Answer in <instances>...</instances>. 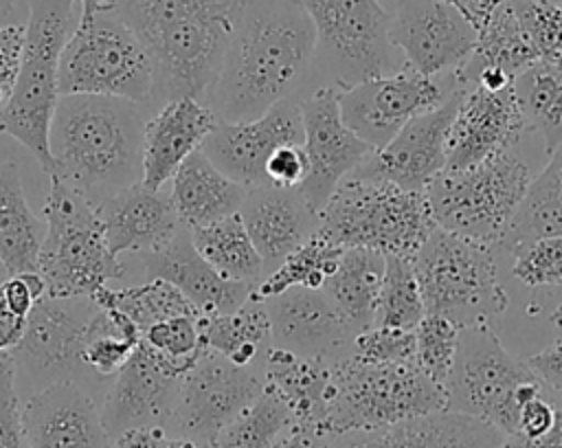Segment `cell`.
<instances>
[{
	"label": "cell",
	"mask_w": 562,
	"mask_h": 448,
	"mask_svg": "<svg viewBox=\"0 0 562 448\" xmlns=\"http://www.w3.org/2000/svg\"><path fill=\"white\" fill-rule=\"evenodd\" d=\"M316 57V29L301 0H246L204 94L217 121L257 119L296 97Z\"/></svg>",
	"instance_id": "obj_1"
},
{
	"label": "cell",
	"mask_w": 562,
	"mask_h": 448,
	"mask_svg": "<svg viewBox=\"0 0 562 448\" xmlns=\"http://www.w3.org/2000/svg\"><path fill=\"white\" fill-rule=\"evenodd\" d=\"M246 0H119L125 24L154 64L151 103L204 99Z\"/></svg>",
	"instance_id": "obj_2"
},
{
	"label": "cell",
	"mask_w": 562,
	"mask_h": 448,
	"mask_svg": "<svg viewBox=\"0 0 562 448\" xmlns=\"http://www.w3.org/2000/svg\"><path fill=\"white\" fill-rule=\"evenodd\" d=\"M143 105L99 94H61L50 123L53 169L94 206L143 182Z\"/></svg>",
	"instance_id": "obj_3"
},
{
	"label": "cell",
	"mask_w": 562,
	"mask_h": 448,
	"mask_svg": "<svg viewBox=\"0 0 562 448\" xmlns=\"http://www.w3.org/2000/svg\"><path fill=\"white\" fill-rule=\"evenodd\" d=\"M81 15L79 0H29L24 46L13 92L0 110V132L26 147L50 173V123L59 92V61Z\"/></svg>",
	"instance_id": "obj_4"
},
{
	"label": "cell",
	"mask_w": 562,
	"mask_h": 448,
	"mask_svg": "<svg viewBox=\"0 0 562 448\" xmlns=\"http://www.w3.org/2000/svg\"><path fill=\"white\" fill-rule=\"evenodd\" d=\"M439 411H446V389L415 360L369 362L349 354L331 365L323 430H378Z\"/></svg>",
	"instance_id": "obj_5"
},
{
	"label": "cell",
	"mask_w": 562,
	"mask_h": 448,
	"mask_svg": "<svg viewBox=\"0 0 562 448\" xmlns=\"http://www.w3.org/2000/svg\"><path fill=\"white\" fill-rule=\"evenodd\" d=\"M318 215L316 233L342 248H371L408 259L437 228L426 191L353 176L338 184Z\"/></svg>",
	"instance_id": "obj_6"
},
{
	"label": "cell",
	"mask_w": 562,
	"mask_h": 448,
	"mask_svg": "<svg viewBox=\"0 0 562 448\" xmlns=\"http://www.w3.org/2000/svg\"><path fill=\"white\" fill-rule=\"evenodd\" d=\"M44 222L37 270L48 296H92L125 275V264L108 244L97 206L59 176H50Z\"/></svg>",
	"instance_id": "obj_7"
},
{
	"label": "cell",
	"mask_w": 562,
	"mask_h": 448,
	"mask_svg": "<svg viewBox=\"0 0 562 448\" xmlns=\"http://www.w3.org/2000/svg\"><path fill=\"white\" fill-rule=\"evenodd\" d=\"M494 248L463 235L435 228L413 257L426 314L457 323L492 325L509 307L501 285Z\"/></svg>",
	"instance_id": "obj_8"
},
{
	"label": "cell",
	"mask_w": 562,
	"mask_h": 448,
	"mask_svg": "<svg viewBox=\"0 0 562 448\" xmlns=\"http://www.w3.org/2000/svg\"><path fill=\"white\" fill-rule=\"evenodd\" d=\"M529 184L527 163L509 149L465 169L439 171L426 198L439 228L498 250Z\"/></svg>",
	"instance_id": "obj_9"
},
{
	"label": "cell",
	"mask_w": 562,
	"mask_h": 448,
	"mask_svg": "<svg viewBox=\"0 0 562 448\" xmlns=\"http://www.w3.org/2000/svg\"><path fill=\"white\" fill-rule=\"evenodd\" d=\"M544 387L527 360L505 349L492 325L461 327L457 360L446 382V411L476 417L512 437L522 404Z\"/></svg>",
	"instance_id": "obj_10"
},
{
	"label": "cell",
	"mask_w": 562,
	"mask_h": 448,
	"mask_svg": "<svg viewBox=\"0 0 562 448\" xmlns=\"http://www.w3.org/2000/svg\"><path fill=\"white\" fill-rule=\"evenodd\" d=\"M59 92L151 103V57L116 7L79 15L61 53Z\"/></svg>",
	"instance_id": "obj_11"
},
{
	"label": "cell",
	"mask_w": 562,
	"mask_h": 448,
	"mask_svg": "<svg viewBox=\"0 0 562 448\" xmlns=\"http://www.w3.org/2000/svg\"><path fill=\"white\" fill-rule=\"evenodd\" d=\"M301 2L316 29L314 66L331 86L347 88L406 66L389 40L391 13L380 0Z\"/></svg>",
	"instance_id": "obj_12"
},
{
	"label": "cell",
	"mask_w": 562,
	"mask_h": 448,
	"mask_svg": "<svg viewBox=\"0 0 562 448\" xmlns=\"http://www.w3.org/2000/svg\"><path fill=\"white\" fill-rule=\"evenodd\" d=\"M266 391L263 365L239 367L213 349H204L180 378L169 430L202 448Z\"/></svg>",
	"instance_id": "obj_13"
},
{
	"label": "cell",
	"mask_w": 562,
	"mask_h": 448,
	"mask_svg": "<svg viewBox=\"0 0 562 448\" xmlns=\"http://www.w3.org/2000/svg\"><path fill=\"white\" fill-rule=\"evenodd\" d=\"M457 86V72L424 77L404 66L395 72L338 88V105L347 127L373 149H380L411 119L441 105Z\"/></svg>",
	"instance_id": "obj_14"
},
{
	"label": "cell",
	"mask_w": 562,
	"mask_h": 448,
	"mask_svg": "<svg viewBox=\"0 0 562 448\" xmlns=\"http://www.w3.org/2000/svg\"><path fill=\"white\" fill-rule=\"evenodd\" d=\"M92 314L90 296H42L29 314L20 345L11 351L15 378L26 376L37 391L90 371L83 362V345Z\"/></svg>",
	"instance_id": "obj_15"
},
{
	"label": "cell",
	"mask_w": 562,
	"mask_h": 448,
	"mask_svg": "<svg viewBox=\"0 0 562 448\" xmlns=\"http://www.w3.org/2000/svg\"><path fill=\"white\" fill-rule=\"evenodd\" d=\"M389 40L404 64L424 77L459 72L472 57L479 31L446 0H400Z\"/></svg>",
	"instance_id": "obj_16"
},
{
	"label": "cell",
	"mask_w": 562,
	"mask_h": 448,
	"mask_svg": "<svg viewBox=\"0 0 562 448\" xmlns=\"http://www.w3.org/2000/svg\"><path fill=\"white\" fill-rule=\"evenodd\" d=\"M307 176L299 191L321 213L338 184L362 165L373 147L342 121L336 86H316L301 99Z\"/></svg>",
	"instance_id": "obj_17"
},
{
	"label": "cell",
	"mask_w": 562,
	"mask_h": 448,
	"mask_svg": "<svg viewBox=\"0 0 562 448\" xmlns=\"http://www.w3.org/2000/svg\"><path fill=\"white\" fill-rule=\"evenodd\" d=\"M301 99L290 97L257 119L217 121L204 138V154L235 182L252 189L268 184L266 163L281 145H303Z\"/></svg>",
	"instance_id": "obj_18"
},
{
	"label": "cell",
	"mask_w": 562,
	"mask_h": 448,
	"mask_svg": "<svg viewBox=\"0 0 562 448\" xmlns=\"http://www.w3.org/2000/svg\"><path fill=\"white\" fill-rule=\"evenodd\" d=\"M461 94L463 86L459 81L441 105L411 119L384 147L373 149L351 176L426 191L430 180L446 169V141Z\"/></svg>",
	"instance_id": "obj_19"
},
{
	"label": "cell",
	"mask_w": 562,
	"mask_h": 448,
	"mask_svg": "<svg viewBox=\"0 0 562 448\" xmlns=\"http://www.w3.org/2000/svg\"><path fill=\"white\" fill-rule=\"evenodd\" d=\"M461 86L463 94L446 141V169H465L509 152L527 130L514 83L503 90Z\"/></svg>",
	"instance_id": "obj_20"
},
{
	"label": "cell",
	"mask_w": 562,
	"mask_h": 448,
	"mask_svg": "<svg viewBox=\"0 0 562 448\" xmlns=\"http://www.w3.org/2000/svg\"><path fill=\"white\" fill-rule=\"evenodd\" d=\"M272 321V345L301 358L338 362L351 354L353 329L338 314L325 290L294 285L266 299Z\"/></svg>",
	"instance_id": "obj_21"
},
{
	"label": "cell",
	"mask_w": 562,
	"mask_h": 448,
	"mask_svg": "<svg viewBox=\"0 0 562 448\" xmlns=\"http://www.w3.org/2000/svg\"><path fill=\"white\" fill-rule=\"evenodd\" d=\"M26 448H110L101 408L75 380L33 391L22 402Z\"/></svg>",
	"instance_id": "obj_22"
},
{
	"label": "cell",
	"mask_w": 562,
	"mask_h": 448,
	"mask_svg": "<svg viewBox=\"0 0 562 448\" xmlns=\"http://www.w3.org/2000/svg\"><path fill=\"white\" fill-rule=\"evenodd\" d=\"M180 378L167 371L140 343L130 360L112 378L101 406V419L108 435H116L138 426L169 428Z\"/></svg>",
	"instance_id": "obj_23"
},
{
	"label": "cell",
	"mask_w": 562,
	"mask_h": 448,
	"mask_svg": "<svg viewBox=\"0 0 562 448\" xmlns=\"http://www.w3.org/2000/svg\"><path fill=\"white\" fill-rule=\"evenodd\" d=\"M149 279L176 285L202 316L235 312L257 285L222 277L195 248L191 228L182 226L165 246L136 255Z\"/></svg>",
	"instance_id": "obj_24"
},
{
	"label": "cell",
	"mask_w": 562,
	"mask_h": 448,
	"mask_svg": "<svg viewBox=\"0 0 562 448\" xmlns=\"http://www.w3.org/2000/svg\"><path fill=\"white\" fill-rule=\"evenodd\" d=\"M239 215L263 259L266 277L303 246L321 224V215L307 204L299 187H252L239 206Z\"/></svg>",
	"instance_id": "obj_25"
},
{
	"label": "cell",
	"mask_w": 562,
	"mask_h": 448,
	"mask_svg": "<svg viewBox=\"0 0 562 448\" xmlns=\"http://www.w3.org/2000/svg\"><path fill=\"white\" fill-rule=\"evenodd\" d=\"M215 125L217 116L202 99L178 97L158 105L145 121L143 184L160 191Z\"/></svg>",
	"instance_id": "obj_26"
},
{
	"label": "cell",
	"mask_w": 562,
	"mask_h": 448,
	"mask_svg": "<svg viewBox=\"0 0 562 448\" xmlns=\"http://www.w3.org/2000/svg\"><path fill=\"white\" fill-rule=\"evenodd\" d=\"M114 255L149 253L165 246L184 224L171 198L136 182L97 206Z\"/></svg>",
	"instance_id": "obj_27"
},
{
	"label": "cell",
	"mask_w": 562,
	"mask_h": 448,
	"mask_svg": "<svg viewBox=\"0 0 562 448\" xmlns=\"http://www.w3.org/2000/svg\"><path fill=\"white\" fill-rule=\"evenodd\" d=\"M503 435L485 422L439 411L378 430L334 435V448H501Z\"/></svg>",
	"instance_id": "obj_28"
},
{
	"label": "cell",
	"mask_w": 562,
	"mask_h": 448,
	"mask_svg": "<svg viewBox=\"0 0 562 448\" xmlns=\"http://www.w3.org/2000/svg\"><path fill=\"white\" fill-rule=\"evenodd\" d=\"M248 187L228 178L206 154L195 149L171 178V204L187 228L206 226L239 213Z\"/></svg>",
	"instance_id": "obj_29"
},
{
	"label": "cell",
	"mask_w": 562,
	"mask_h": 448,
	"mask_svg": "<svg viewBox=\"0 0 562 448\" xmlns=\"http://www.w3.org/2000/svg\"><path fill=\"white\" fill-rule=\"evenodd\" d=\"M263 373L266 389L272 391L290 408L296 424H307L323 430L331 389L329 362L301 358L272 345L263 365Z\"/></svg>",
	"instance_id": "obj_30"
},
{
	"label": "cell",
	"mask_w": 562,
	"mask_h": 448,
	"mask_svg": "<svg viewBox=\"0 0 562 448\" xmlns=\"http://www.w3.org/2000/svg\"><path fill=\"white\" fill-rule=\"evenodd\" d=\"M384 266L386 257L378 250L345 248L338 268L323 285L325 294L353 334H360L375 323Z\"/></svg>",
	"instance_id": "obj_31"
},
{
	"label": "cell",
	"mask_w": 562,
	"mask_h": 448,
	"mask_svg": "<svg viewBox=\"0 0 562 448\" xmlns=\"http://www.w3.org/2000/svg\"><path fill=\"white\" fill-rule=\"evenodd\" d=\"M46 222L29 206L20 169L0 160V261L11 275L37 270Z\"/></svg>",
	"instance_id": "obj_32"
},
{
	"label": "cell",
	"mask_w": 562,
	"mask_h": 448,
	"mask_svg": "<svg viewBox=\"0 0 562 448\" xmlns=\"http://www.w3.org/2000/svg\"><path fill=\"white\" fill-rule=\"evenodd\" d=\"M206 347L239 367L266 365L272 349V321L266 301L248 299L226 314L204 316Z\"/></svg>",
	"instance_id": "obj_33"
},
{
	"label": "cell",
	"mask_w": 562,
	"mask_h": 448,
	"mask_svg": "<svg viewBox=\"0 0 562 448\" xmlns=\"http://www.w3.org/2000/svg\"><path fill=\"white\" fill-rule=\"evenodd\" d=\"M547 235H562V143L549 154L544 169L531 178L498 250L514 253L518 246Z\"/></svg>",
	"instance_id": "obj_34"
},
{
	"label": "cell",
	"mask_w": 562,
	"mask_h": 448,
	"mask_svg": "<svg viewBox=\"0 0 562 448\" xmlns=\"http://www.w3.org/2000/svg\"><path fill=\"white\" fill-rule=\"evenodd\" d=\"M191 239L198 253L222 277L252 285H259L266 279L263 259L255 248L239 213L191 228Z\"/></svg>",
	"instance_id": "obj_35"
},
{
	"label": "cell",
	"mask_w": 562,
	"mask_h": 448,
	"mask_svg": "<svg viewBox=\"0 0 562 448\" xmlns=\"http://www.w3.org/2000/svg\"><path fill=\"white\" fill-rule=\"evenodd\" d=\"M514 92L527 127L536 130L547 154L562 143V72L553 61H536L514 77Z\"/></svg>",
	"instance_id": "obj_36"
},
{
	"label": "cell",
	"mask_w": 562,
	"mask_h": 448,
	"mask_svg": "<svg viewBox=\"0 0 562 448\" xmlns=\"http://www.w3.org/2000/svg\"><path fill=\"white\" fill-rule=\"evenodd\" d=\"M90 299L99 307L121 310L140 334L158 321L180 314H200L189 299L165 279H149L147 283L127 288L103 285Z\"/></svg>",
	"instance_id": "obj_37"
},
{
	"label": "cell",
	"mask_w": 562,
	"mask_h": 448,
	"mask_svg": "<svg viewBox=\"0 0 562 448\" xmlns=\"http://www.w3.org/2000/svg\"><path fill=\"white\" fill-rule=\"evenodd\" d=\"M342 250V246L329 242L321 233H314L303 246L288 255L285 261L255 288L252 299L266 301L294 285L321 290L338 268Z\"/></svg>",
	"instance_id": "obj_38"
},
{
	"label": "cell",
	"mask_w": 562,
	"mask_h": 448,
	"mask_svg": "<svg viewBox=\"0 0 562 448\" xmlns=\"http://www.w3.org/2000/svg\"><path fill=\"white\" fill-rule=\"evenodd\" d=\"M540 61L529 37L525 35L509 0L492 15V20L479 31V40L472 57L465 61L470 68L496 66L516 77L531 64Z\"/></svg>",
	"instance_id": "obj_39"
},
{
	"label": "cell",
	"mask_w": 562,
	"mask_h": 448,
	"mask_svg": "<svg viewBox=\"0 0 562 448\" xmlns=\"http://www.w3.org/2000/svg\"><path fill=\"white\" fill-rule=\"evenodd\" d=\"M140 343L138 327L114 307L94 305L88 323L83 362L99 378H114Z\"/></svg>",
	"instance_id": "obj_40"
},
{
	"label": "cell",
	"mask_w": 562,
	"mask_h": 448,
	"mask_svg": "<svg viewBox=\"0 0 562 448\" xmlns=\"http://www.w3.org/2000/svg\"><path fill=\"white\" fill-rule=\"evenodd\" d=\"M140 345L173 376L182 378L206 349L204 316L180 314L149 325L140 334Z\"/></svg>",
	"instance_id": "obj_41"
},
{
	"label": "cell",
	"mask_w": 562,
	"mask_h": 448,
	"mask_svg": "<svg viewBox=\"0 0 562 448\" xmlns=\"http://www.w3.org/2000/svg\"><path fill=\"white\" fill-rule=\"evenodd\" d=\"M384 277L375 307V323L382 327L415 329L426 316L422 288L413 268V259L402 255H384Z\"/></svg>",
	"instance_id": "obj_42"
},
{
	"label": "cell",
	"mask_w": 562,
	"mask_h": 448,
	"mask_svg": "<svg viewBox=\"0 0 562 448\" xmlns=\"http://www.w3.org/2000/svg\"><path fill=\"white\" fill-rule=\"evenodd\" d=\"M292 422L290 408L266 389L209 444V448H272L277 437Z\"/></svg>",
	"instance_id": "obj_43"
},
{
	"label": "cell",
	"mask_w": 562,
	"mask_h": 448,
	"mask_svg": "<svg viewBox=\"0 0 562 448\" xmlns=\"http://www.w3.org/2000/svg\"><path fill=\"white\" fill-rule=\"evenodd\" d=\"M461 327L446 316L426 314L415 327V362L446 389L457 360Z\"/></svg>",
	"instance_id": "obj_44"
},
{
	"label": "cell",
	"mask_w": 562,
	"mask_h": 448,
	"mask_svg": "<svg viewBox=\"0 0 562 448\" xmlns=\"http://www.w3.org/2000/svg\"><path fill=\"white\" fill-rule=\"evenodd\" d=\"M512 275L531 290L562 285V235H547L518 246Z\"/></svg>",
	"instance_id": "obj_45"
},
{
	"label": "cell",
	"mask_w": 562,
	"mask_h": 448,
	"mask_svg": "<svg viewBox=\"0 0 562 448\" xmlns=\"http://www.w3.org/2000/svg\"><path fill=\"white\" fill-rule=\"evenodd\" d=\"M538 59L562 57V4L558 0H509Z\"/></svg>",
	"instance_id": "obj_46"
},
{
	"label": "cell",
	"mask_w": 562,
	"mask_h": 448,
	"mask_svg": "<svg viewBox=\"0 0 562 448\" xmlns=\"http://www.w3.org/2000/svg\"><path fill=\"white\" fill-rule=\"evenodd\" d=\"M351 356L369 362H413L415 329L373 325L353 336Z\"/></svg>",
	"instance_id": "obj_47"
},
{
	"label": "cell",
	"mask_w": 562,
	"mask_h": 448,
	"mask_svg": "<svg viewBox=\"0 0 562 448\" xmlns=\"http://www.w3.org/2000/svg\"><path fill=\"white\" fill-rule=\"evenodd\" d=\"M0 448H26L11 354H0Z\"/></svg>",
	"instance_id": "obj_48"
},
{
	"label": "cell",
	"mask_w": 562,
	"mask_h": 448,
	"mask_svg": "<svg viewBox=\"0 0 562 448\" xmlns=\"http://www.w3.org/2000/svg\"><path fill=\"white\" fill-rule=\"evenodd\" d=\"M307 176V156L303 145H281L266 163V178L270 187L294 189Z\"/></svg>",
	"instance_id": "obj_49"
},
{
	"label": "cell",
	"mask_w": 562,
	"mask_h": 448,
	"mask_svg": "<svg viewBox=\"0 0 562 448\" xmlns=\"http://www.w3.org/2000/svg\"><path fill=\"white\" fill-rule=\"evenodd\" d=\"M22 46H24V24L11 22L0 26V110L9 101L15 77L20 70L22 59Z\"/></svg>",
	"instance_id": "obj_50"
},
{
	"label": "cell",
	"mask_w": 562,
	"mask_h": 448,
	"mask_svg": "<svg viewBox=\"0 0 562 448\" xmlns=\"http://www.w3.org/2000/svg\"><path fill=\"white\" fill-rule=\"evenodd\" d=\"M110 448H202L189 437L173 435L165 426H138L116 435Z\"/></svg>",
	"instance_id": "obj_51"
},
{
	"label": "cell",
	"mask_w": 562,
	"mask_h": 448,
	"mask_svg": "<svg viewBox=\"0 0 562 448\" xmlns=\"http://www.w3.org/2000/svg\"><path fill=\"white\" fill-rule=\"evenodd\" d=\"M527 365L547 387L562 391V340H555L538 354L529 356Z\"/></svg>",
	"instance_id": "obj_52"
},
{
	"label": "cell",
	"mask_w": 562,
	"mask_h": 448,
	"mask_svg": "<svg viewBox=\"0 0 562 448\" xmlns=\"http://www.w3.org/2000/svg\"><path fill=\"white\" fill-rule=\"evenodd\" d=\"M272 448H334V435H329L316 426L292 422L277 437Z\"/></svg>",
	"instance_id": "obj_53"
},
{
	"label": "cell",
	"mask_w": 562,
	"mask_h": 448,
	"mask_svg": "<svg viewBox=\"0 0 562 448\" xmlns=\"http://www.w3.org/2000/svg\"><path fill=\"white\" fill-rule=\"evenodd\" d=\"M26 323H29V316H20L18 312H13L0 290V354H11L24 332H26Z\"/></svg>",
	"instance_id": "obj_54"
},
{
	"label": "cell",
	"mask_w": 562,
	"mask_h": 448,
	"mask_svg": "<svg viewBox=\"0 0 562 448\" xmlns=\"http://www.w3.org/2000/svg\"><path fill=\"white\" fill-rule=\"evenodd\" d=\"M501 448H562V417L558 424L542 437L525 439V437H503Z\"/></svg>",
	"instance_id": "obj_55"
},
{
	"label": "cell",
	"mask_w": 562,
	"mask_h": 448,
	"mask_svg": "<svg viewBox=\"0 0 562 448\" xmlns=\"http://www.w3.org/2000/svg\"><path fill=\"white\" fill-rule=\"evenodd\" d=\"M79 4H81V15H90L94 11L114 9L119 4V0H79Z\"/></svg>",
	"instance_id": "obj_56"
},
{
	"label": "cell",
	"mask_w": 562,
	"mask_h": 448,
	"mask_svg": "<svg viewBox=\"0 0 562 448\" xmlns=\"http://www.w3.org/2000/svg\"><path fill=\"white\" fill-rule=\"evenodd\" d=\"M15 2H18V0H0V26H4V24H11V22H13Z\"/></svg>",
	"instance_id": "obj_57"
},
{
	"label": "cell",
	"mask_w": 562,
	"mask_h": 448,
	"mask_svg": "<svg viewBox=\"0 0 562 448\" xmlns=\"http://www.w3.org/2000/svg\"><path fill=\"white\" fill-rule=\"evenodd\" d=\"M558 329H562V303L551 312V318H549Z\"/></svg>",
	"instance_id": "obj_58"
},
{
	"label": "cell",
	"mask_w": 562,
	"mask_h": 448,
	"mask_svg": "<svg viewBox=\"0 0 562 448\" xmlns=\"http://www.w3.org/2000/svg\"><path fill=\"white\" fill-rule=\"evenodd\" d=\"M9 275H11V272H9V270H7V266L0 261V285L4 283V279H7Z\"/></svg>",
	"instance_id": "obj_59"
},
{
	"label": "cell",
	"mask_w": 562,
	"mask_h": 448,
	"mask_svg": "<svg viewBox=\"0 0 562 448\" xmlns=\"http://www.w3.org/2000/svg\"><path fill=\"white\" fill-rule=\"evenodd\" d=\"M446 2H450V4H454V2H459V0H446Z\"/></svg>",
	"instance_id": "obj_60"
},
{
	"label": "cell",
	"mask_w": 562,
	"mask_h": 448,
	"mask_svg": "<svg viewBox=\"0 0 562 448\" xmlns=\"http://www.w3.org/2000/svg\"><path fill=\"white\" fill-rule=\"evenodd\" d=\"M558 2H560V4H562V0H558Z\"/></svg>",
	"instance_id": "obj_61"
},
{
	"label": "cell",
	"mask_w": 562,
	"mask_h": 448,
	"mask_svg": "<svg viewBox=\"0 0 562 448\" xmlns=\"http://www.w3.org/2000/svg\"><path fill=\"white\" fill-rule=\"evenodd\" d=\"M560 397H562V391H560Z\"/></svg>",
	"instance_id": "obj_62"
}]
</instances>
